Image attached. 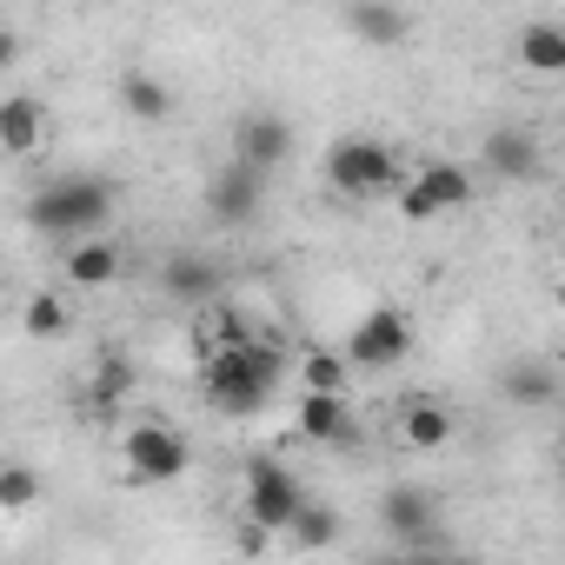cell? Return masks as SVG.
<instances>
[{"label": "cell", "instance_id": "cell-1", "mask_svg": "<svg viewBox=\"0 0 565 565\" xmlns=\"http://www.w3.org/2000/svg\"><path fill=\"white\" fill-rule=\"evenodd\" d=\"M279 380H287V353H279L273 340H253V333L213 347L206 366H200V393H206V406L226 413V419H253V413L273 399Z\"/></svg>", "mask_w": 565, "mask_h": 565}, {"label": "cell", "instance_id": "cell-2", "mask_svg": "<svg viewBox=\"0 0 565 565\" xmlns=\"http://www.w3.org/2000/svg\"><path fill=\"white\" fill-rule=\"evenodd\" d=\"M114 213V180H94V173H67V180H47L34 200H28V226L61 239V253L74 239H94Z\"/></svg>", "mask_w": 565, "mask_h": 565}, {"label": "cell", "instance_id": "cell-3", "mask_svg": "<svg viewBox=\"0 0 565 565\" xmlns=\"http://www.w3.org/2000/svg\"><path fill=\"white\" fill-rule=\"evenodd\" d=\"M399 180V167H393V147L386 140H373V134H340L333 147H327V186L340 193V200H373V193H386Z\"/></svg>", "mask_w": 565, "mask_h": 565}, {"label": "cell", "instance_id": "cell-4", "mask_svg": "<svg viewBox=\"0 0 565 565\" xmlns=\"http://www.w3.org/2000/svg\"><path fill=\"white\" fill-rule=\"evenodd\" d=\"M300 505H307V486L279 466L273 452H259V459L246 466V519H253V525L287 532V525L300 519Z\"/></svg>", "mask_w": 565, "mask_h": 565}, {"label": "cell", "instance_id": "cell-5", "mask_svg": "<svg viewBox=\"0 0 565 565\" xmlns=\"http://www.w3.org/2000/svg\"><path fill=\"white\" fill-rule=\"evenodd\" d=\"M259 206H266V167H253V160L233 153L206 180V213H213V226H253Z\"/></svg>", "mask_w": 565, "mask_h": 565}, {"label": "cell", "instance_id": "cell-6", "mask_svg": "<svg viewBox=\"0 0 565 565\" xmlns=\"http://www.w3.org/2000/svg\"><path fill=\"white\" fill-rule=\"evenodd\" d=\"M466 200H472V173H466L459 160H433V167H419V173L406 180L399 213H406V220H439V213H459Z\"/></svg>", "mask_w": 565, "mask_h": 565}, {"label": "cell", "instance_id": "cell-7", "mask_svg": "<svg viewBox=\"0 0 565 565\" xmlns=\"http://www.w3.org/2000/svg\"><path fill=\"white\" fill-rule=\"evenodd\" d=\"M380 519H386V532H393L399 545H413V552H446L439 499H433L426 486H393V492L380 499Z\"/></svg>", "mask_w": 565, "mask_h": 565}, {"label": "cell", "instance_id": "cell-8", "mask_svg": "<svg viewBox=\"0 0 565 565\" xmlns=\"http://www.w3.org/2000/svg\"><path fill=\"white\" fill-rule=\"evenodd\" d=\"M120 459H127L134 479L160 486V479H180V472H186L193 446H186V433H173V426H134V433L120 439Z\"/></svg>", "mask_w": 565, "mask_h": 565}, {"label": "cell", "instance_id": "cell-9", "mask_svg": "<svg viewBox=\"0 0 565 565\" xmlns=\"http://www.w3.org/2000/svg\"><path fill=\"white\" fill-rule=\"evenodd\" d=\"M347 353H353V366H366V373L399 366V360L413 353V327H406V313H399V307H373V313L353 327Z\"/></svg>", "mask_w": 565, "mask_h": 565}, {"label": "cell", "instance_id": "cell-10", "mask_svg": "<svg viewBox=\"0 0 565 565\" xmlns=\"http://www.w3.org/2000/svg\"><path fill=\"white\" fill-rule=\"evenodd\" d=\"M233 153L273 173L279 160H287V153H294V120H287V114H266V107H253V114H239V120H233Z\"/></svg>", "mask_w": 565, "mask_h": 565}, {"label": "cell", "instance_id": "cell-11", "mask_svg": "<svg viewBox=\"0 0 565 565\" xmlns=\"http://www.w3.org/2000/svg\"><path fill=\"white\" fill-rule=\"evenodd\" d=\"M160 300H173V307H213L220 300V266L206 253H167L160 259Z\"/></svg>", "mask_w": 565, "mask_h": 565}, {"label": "cell", "instance_id": "cell-12", "mask_svg": "<svg viewBox=\"0 0 565 565\" xmlns=\"http://www.w3.org/2000/svg\"><path fill=\"white\" fill-rule=\"evenodd\" d=\"M294 426H300V439H313V446H360V426H353L347 393H313V386H307Z\"/></svg>", "mask_w": 565, "mask_h": 565}, {"label": "cell", "instance_id": "cell-13", "mask_svg": "<svg viewBox=\"0 0 565 565\" xmlns=\"http://www.w3.org/2000/svg\"><path fill=\"white\" fill-rule=\"evenodd\" d=\"M61 273H67V287H81V294H94V287H114L120 279V246L114 239H74L67 253H61Z\"/></svg>", "mask_w": 565, "mask_h": 565}, {"label": "cell", "instance_id": "cell-14", "mask_svg": "<svg viewBox=\"0 0 565 565\" xmlns=\"http://www.w3.org/2000/svg\"><path fill=\"white\" fill-rule=\"evenodd\" d=\"M41 140H47V107L34 94L0 100V147H8L14 160H28V153H41Z\"/></svg>", "mask_w": 565, "mask_h": 565}, {"label": "cell", "instance_id": "cell-15", "mask_svg": "<svg viewBox=\"0 0 565 565\" xmlns=\"http://www.w3.org/2000/svg\"><path fill=\"white\" fill-rule=\"evenodd\" d=\"M347 28H353V41H366V47H399V41L413 34V14L399 8V0H353V8H347Z\"/></svg>", "mask_w": 565, "mask_h": 565}, {"label": "cell", "instance_id": "cell-16", "mask_svg": "<svg viewBox=\"0 0 565 565\" xmlns=\"http://www.w3.org/2000/svg\"><path fill=\"white\" fill-rule=\"evenodd\" d=\"M479 160H486V173H499V180H532V173H539V140L519 134V127H499V134L479 140Z\"/></svg>", "mask_w": 565, "mask_h": 565}, {"label": "cell", "instance_id": "cell-17", "mask_svg": "<svg viewBox=\"0 0 565 565\" xmlns=\"http://www.w3.org/2000/svg\"><path fill=\"white\" fill-rule=\"evenodd\" d=\"M399 433H406L413 452H439V446L452 439V406H439V399H406Z\"/></svg>", "mask_w": 565, "mask_h": 565}, {"label": "cell", "instance_id": "cell-18", "mask_svg": "<svg viewBox=\"0 0 565 565\" xmlns=\"http://www.w3.org/2000/svg\"><path fill=\"white\" fill-rule=\"evenodd\" d=\"M120 107L134 114V120H167L173 114V87L160 81V74H120Z\"/></svg>", "mask_w": 565, "mask_h": 565}, {"label": "cell", "instance_id": "cell-19", "mask_svg": "<svg viewBox=\"0 0 565 565\" xmlns=\"http://www.w3.org/2000/svg\"><path fill=\"white\" fill-rule=\"evenodd\" d=\"M519 61L532 74H565V21H532L519 34Z\"/></svg>", "mask_w": 565, "mask_h": 565}, {"label": "cell", "instance_id": "cell-20", "mask_svg": "<svg viewBox=\"0 0 565 565\" xmlns=\"http://www.w3.org/2000/svg\"><path fill=\"white\" fill-rule=\"evenodd\" d=\"M300 380H307L313 393H347V380H353V353H307V360H300Z\"/></svg>", "mask_w": 565, "mask_h": 565}, {"label": "cell", "instance_id": "cell-21", "mask_svg": "<svg viewBox=\"0 0 565 565\" xmlns=\"http://www.w3.org/2000/svg\"><path fill=\"white\" fill-rule=\"evenodd\" d=\"M287 539H294V545H340V512L307 499V505H300V519L287 525Z\"/></svg>", "mask_w": 565, "mask_h": 565}, {"label": "cell", "instance_id": "cell-22", "mask_svg": "<svg viewBox=\"0 0 565 565\" xmlns=\"http://www.w3.org/2000/svg\"><path fill=\"white\" fill-rule=\"evenodd\" d=\"M127 386H134V366H127V353H107V360L94 366V399H87V406H107V413H114V406L127 399Z\"/></svg>", "mask_w": 565, "mask_h": 565}, {"label": "cell", "instance_id": "cell-23", "mask_svg": "<svg viewBox=\"0 0 565 565\" xmlns=\"http://www.w3.org/2000/svg\"><path fill=\"white\" fill-rule=\"evenodd\" d=\"M21 320H28V333H34V340H61V333H67V300H54V294H34Z\"/></svg>", "mask_w": 565, "mask_h": 565}, {"label": "cell", "instance_id": "cell-24", "mask_svg": "<svg viewBox=\"0 0 565 565\" xmlns=\"http://www.w3.org/2000/svg\"><path fill=\"white\" fill-rule=\"evenodd\" d=\"M558 380H565V373H558V360H552L545 373H539V366H512V373H505V393H512V399H552V393H558Z\"/></svg>", "mask_w": 565, "mask_h": 565}, {"label": "cell", "instance_id": "cell-25", "mask_svg": "<svg viewBox=\"0 0 565 565\" xmlns=\"http://www.w3.org/2000/svg\"><path fill=\"white\" fill-rule=\"evenodd\" d=\"M41 499V479L28 472V466H8V472H0V512H28Z\"/></svg>", "mask_w": 565, "mask_h": 565}, {"label": "cell", "instance_id": "cell-26", "mask_svg": "<svg viewBox=\"0 0 565 565\" xmlns=\"http://www.w3.org/2000/svg\"><path fill=\"white\" fill-rule=\"evenodd\" d=\"M558 313H565V279H558Z\"/></svg>", "mask_w": 565, "mask_h": 565}, {"label": "cell", "instance_id": "cell-27", "mask_svg": "<svg viewBox=\"0 0 565 565\" xmlns=\"http://www.w3.org/2000/svg\"><path fill=\"white\" fill-rule=\"evenodd\" d=\"M558 373H565V347H558Z\"/></svg>", "mask_w": 565, "mask_h": 565}]
</instances>
